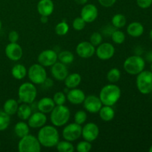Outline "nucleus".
Segmentation results:
<instances>
[{
	"label": "nucleus",
	"mask_w": 152,
	"mask_h": 152,
	"mask_svg": "<svg viewBox=\"0 0 152 152\" xmlns=\"http://www.w3.org/2000/svg\"><path fill=\"white\" fill-rule=\"evenodd\" d=\"M37 139L42 146L53 148L59 141V134L54 126H45L40 128L37 134Z\"/></svg>",
	"instance_id": "f257e3e1"
},
{
	"label": "nucleus",
	"mask_w": 152,
	"mask_h": 152,
	"mask_svg": "<svg viewBox=\"0 0 152 152\" xmlns=\"http://www.w3.org/2000/svg\"><path fill=\"white\" fill-rule=\"evenodd\" d=\"M121 96V89L118 86L113 83L103 86L99 92V99L103 105L113 106Z\"/></svg>",
	"instance_id": "f03ea898"
},
{
	"label": "nucleus",
	"mask_w": 152,
	"mask_h": 152,
	"mask_svg": "<svg viewBox=\"0 0 152 152\" xmlns=\"http://www.w3.org/2000/svg\"><path fill=\"white\" fill-rule=\"evenodd\" d=\"M71 117L69 108L65 105H56L50 112V119L56 127H62L68 123Z\"/></svg>",
	"instance_id": "7ed1b4c3"
},
{
	"label": "nucleus",
	"mask_w": 152,
	"mask_h": 152,
	"mask_svg": "<svg viewBox=\"0 0 152 152\" xmlns=\"http://www.w3.org/2000/svg\"><path fill=\"white\" fill-rule=\"evenodd\" d=\"M145 62L142 57L139 55L129 56L123 63L125 71L130 75H137L145 68Z\"/></svg>",
	"instance_id": "20e7f679"
},
{
	"label": "nucleus",
	"mask_w": 152,
	"mask_h": 152,
	"mask_svg": "<svg viewBox=\"0 0 152 152\" xmlns=\"http://www.w3.org/2000/svg\"><path fill=\"white\" fill-rule=\"evenodd\" d=\"M37 96V89L34 83H24L19 86L18 96L23 103L32 104Z\"/></svg>",
	"instance_id": "39448f33"
},
{
	"label": "nucleus",
	"mask_w": 152,
	"mask_h": 152,
	"mask_svg": "<svg viewBox=\"0 0 152 152\" xmlns=\"http://www.w3.org/2000/svg\"><path fill=\"white\" fill-rule=\"evenodd\" d=\"M136 85L142 94H149L152 92V72L143 70L137 75Z\"/></svg>",
	"instance_id": "423d86ee"
},
{
	"label": "nucleus",
	"mask_w": 152,
	"mask_h": 152,
	"mask_svg": "<svg viewBox=\"0 0 152 152\" xmlns=\"http://www.w3.org/2000/svg\"><path fill=\"white\" fill-rule=\"evenodd\" d=\"M41 146L37 137L28 134L20 138L18 143V150L19 152H39L41 151Z\"/></svg>",
	"instance_id": "0eeeda50"
},
{
	"label": "nucleus",
	"mask_w": 152,
	"mask_h": 152,
	"mask_svg": "<svg viewBox=\"0 0 152 152\" xmlns=\"http://www.w3.org/2000/svg\"><path fill=\"white\" fill-rule=\"evenodd\" d=\"M27 75L34 85H42L47 79V72L44 66L39 63L34 64L29 68Z\"/></svg>",
	"instance_id": "6e6552de"
},
{
	"label": "nucleus",
	"mask_w": 152,
	"mask_h": 152,
	"mask_svg": "<svg viewBox=\"0 0 152 152\" xmlns=\"http://www.w3.org/2000/svg\"><path fill=\"white\" fill-rule=\"evenodd\" d=\"M82 126L76 123L67 125L62 130V137L65 140L74 142L82 136Z\"/></svg>",
	"instance_id": "1a4fd4ad"
},
{
	"label": "nucleus",
	"mask_w": 152,
	"mask_h": 152,
	"mask_svg": "<svg viewBox=\"0 0 152 152\" xmlns=\"http://www.w3.org/2000/svg\"><path fill=\"white\" fill-rule=\"evenodd\" d=\"M38 63L44 67H50L56 63L58 60V54L56 51L51 49H46L42 50L39 54Z\"/></svg>",
	"instance_id": "9d476101"
},
{
	"label": "nucleus",
	"mask_w": 152,
	"mask_h": 152,
	"mask_svg": "<svg viewBox=\"0 0 152 152\" xmlns=\"http://www.w3.org/2000/svg\"><path fill=\"white\" fill-rule=\"evenodd\" d=\"M95 53L101 60H108L114 56L115 48L110 42L101 43L96 48Z\"/></svg>",
	"instance_id": "9b49d317"
},
{
	"label": "nucleus",
	"mask_w": 152,
	"mask_h": 152,
	"mask_svg": "<svg viewBox=\"0 0 152 152\" xmlns=\"http://www.w3.org/2000/svg\"><path fill=\"white\" fill-rule=\"evenodd\" d=\"M99 135V129L94 123H88L82 129V136L85 140L91 142L96 140Z\"/></svg>",
	"instance_id": "f8f14e48"
},
{
	"label": "nucleus",
	"mask_w": 152,
	"mask_h": 152,
	"mask_svg": "<svg viewBox=\"0 0 152 152\" xmlns=\"http://www.w3.org/2000/svg\"><path fill=\"white\" fill-rule=\"evenodd\" d=\"M84 108L91 114H96L99 112L102 105L99 96L95 95H88L86 96L85 100L83 102Z\"/></svg>",
	"instance_id": "ddd939ff"
},
{
	"label": "nucleus",
	"mask_w": 152,
	"mask_h": 152,
	"mask_svg": "<svg viewBox=\"0 0 152 152\" xmlns=\"http://www.w3.org/2000/svg\"><path fill=\"white\" fill-rule=\"evenodd\" d=\"M99 12L98 9L94 4H84L80 12V16L84 19L86 23H92L97 18Z\"/></svg>",
	"instance_id": "4468645a"
},
{
	"label": "nucleus",
	"mask_w": 152,
	"mask_h": 152,
	"mask_svg": "<svg viewBox=\"0 0 152 152\" xmlns=\"http://www.w3.org/2000/svg\"><path fill=\"white\" fill-rule=\"evenodd\" d=\"M96 49L90 42H81L76 48V52L80 57L83 59H88L94 55Z\"/></svg>",
	"instance_id": "2eb2a0df"
},
{
	"label": "nucleus",
	"mask_w": 152,
	"mask_h": 152,
	"mask_svg": "<svg viewBox=\"0 0 152 152\" xmlns=\"http://www.w3.org/2000/svg\"><path fill=\"white\" fill-rule=\"evenodd\" d=\"M5 55L11 61H19L23 55L22 47L17 42H10L5 48Z\"/></svg>",
	"instance_id": "dca6fc26"
},
{
	"label": "nucleus",
	"mask_w": 152,
	"mask_h": 152,
	"mask_svg": "<svg viewBox=\"0 0 152 152\" xmlns=\"http://www.w3.org/2000/svg\"><path fill=\"white\" fill-rule=\"evenodd\" d=\"M28 120V124L30 128L40 129L47 123V117H46L45 114L39 111L34 112V114H31Z\"/></svg>",
	"instance_id": "f3484780"
},
{
	"label": "nucleus",
	"mask_w": 152,
	"mask_h": 152,
	"mask_svg": "<svg viewBox=\"0 0 152 152\" xmlns=\"http://www.w3.org/2000/svg\"><path fill=\"white\" fill-rule=\"evenodd\" d=\"M50 73L58 81H64L68 75V70L66 65L60 62H56L50 66Z\"/></svg>",
	"instance_id": "a211bd4d"
},
{
	"label": "nucleus",
	"mask_w": 152,
	"mask_h": 152,
	"mask_svg": "<svg viewBox=\"0 0 152 152\" xmlns=\"http://www.w3.org/2000/svg\"><path fill=\"white\" fill-rule=\"evenodd\" d=\"M86 94L81 89L77 88L70 89L67 94V100L73 105H80L83 103L86 98Z\"/></svg>",
	"instance_id": "6ab92c4d"
},
{
	"label": "nucleus",
	"mask_w": 152,
	"mask_h": 152,
	"mask_svg": "<svg viewBox=\"0 0 152 152\" xmlns=\"http://www.w3.org/2000/svg\"><path fill=\"white\" fill-rule=\"evenodd\" d=\"M37 8L40 16H49L53 13L54 4L52 0H39L37 4Z\"/></svg>",
	"instance_id": "aec40b11"
},
{
	"label": "nucleus",
	"mask_w": 152,
	"mask_h": 152,
	"mask_svg": "<svg viewBox=\"0 0 152 152\" xmlns=\"http://www.w3.org/2000/svg\"><path fill=\"white\" fill-rule=\"evenodd\" d=\"M55 106L56 105H55L53 99L48 97V96L42 97L37 103V108H38L39 111L45 114L51 112Z\"/></svg>",
	"instance_id": "412c9836"
},
{
	"label": "nucleus",
	"mask_w": 152,
	"mask_h": 152,
	"mask_svg": "<svg viewBox=\"0 0 152 152\" xmlns=\"http://www.w3.org/2000/svg\"><path fill=\"white\" fill-rule=\"evenodd\" d=\"M127 34L132 37H140L143 34L144 27L140 22H133L128 25L126 28Z\"/></svg>",
	"instance_id": "4be33fe9"
},
{
	"label": "nucleus",
	"mask_w": 152,
	"mask_h": 152,
	"mask_svg": "<svg viewBox=\"0 0 152 152\" xmlns=\"http://www.w3.org/2000/svg\"><path fill=\"white\" fill-rule=\"evenodd\" d=\"M82 81V77L78 73H72L68 74L66 78L65 79V85L67 88L72 89L77 88L80 85Z\"/></svg>",
	"instance_id": "5701e85b"
},
{
	"label": "nucleus",
	"mask_w": 152,
	"mask_h": 152,
	"mask_svg": "<svg viewBox=\"0 0 152 152\" xmlns=\"http://www.w3.org/2000/svg\"><path fill=\"white\" fill-rule=\"evenodd\" d=\"M98 113L101 120L105 122L111 121L115 117V111L110 105H102Z\"/></svg>",
	"instance_id": "b1692460"
},
{
	"label": "nucleus",
	"mask_w": 152,
	"mask_h": 152,
	"mask_svg": "<svg viewBox=\"0 0 152 152\" xmlns=\"http://www.w3.org/2000/svg\"><path fill=\"white\" fill-rule=\"evenodd\" d=\"M31 114H32V108L30 106V104L22 102L20 105H19L16 114L20 120L23 121L28 120Z\"/></svg>",
	"instance_id": "393cba45"
},
{
	"label": "nucleus",
	"mask_w": 152,
	"mask_h": 152,
	"mask_svg": "<svg viewBox=\"0 0 152 152\" xmlns=\"http://www.w3.org/2000/svg\"><path fill=\"white\" fill-rule=\"evenodd\" d=\"M28 74V70L25 65L22 64H16L11 69V74L16 80H22Z\"/></svg>",
	"instance_id": "a878e982"
},
{
	"label": "nucleus",
	"mask_w": 152,
	"mask_h": 152,
	"mask_svg": "<svg viewBox=\"0 0 152 152\" xmlns=\"http://www.w3.org/2000/svg\"><path fill=\"white\" fill-rule=\"evenodd\" d=\"M18 108H19V104L16 99H8L4 102V105H3V111L11 116L16 114Z\"/></svg>",
	"instance_id": "bb28decb"
},
{
	"label": "nucleus",
	"mask_w": 152,
	"mask_h": 152,
	"mask_svg": "<svg viewBox=\"0 0 152 152\" xmlns=\"http://www.w3.org/2000/svg\"><path fill=\"white\" fill-rule=\"evenodd\" d=\"M14 132L18 137L22 138L30 133V127L28 123L23 121H19L15 125Z\"/></svg>",
	"instance_id": "cd10ccee"
},
{
	"label": "nucleus",
	"mask_w": 152,
	"mask_h": 152,
	"mask_svg": "<svg viewBox=\"0 0 152 152\" xmlns=\"http://www.w3.org/2000/svg\"><path fill=\"white\" fill-rule=\"evenodd\" d=\"M126 22L127 21H126V16L122 13H117L114 15L111 19V23L113 26L117 29L123 28L126 25Z\"/></svg>",
	"instance_id": "c85d7f7f"
},
{
	"label": "nucleus",
	"mask_w": 152,
	"mask_h": 152,
	"mask_svg": "<svg viewBox=\"0 0 152 152\" xmlns=\"http://www.w3.org/2000/svg\"><path fill=\"white\" fill-rule=\"evenodd\" d=\"M58 59L59 60V62L65 65H69L74 62V55L69 50H63L59 53Z\"/></svg>",
	"instance_id": "c756f323"
},
{
	"label": "nucleus",
	"mask_w": 152,
	"mask_h": 152,
	"mask_svg": "<svg viewBox=\"0 0 152 152\" xmlns=\"http://www.w3.org/2000/svg\"><path fill=\"white\" fill-rule=\"evenodd\" d=\"M56 149L59 152H74L75 150L74 145L68 140L59 141L56 145Z\"/></svg>",
	"instance_id": "7c9ffc66"
},
{
	"label": "nucleus",
	"mask_w": 152,
	"mask_h": 152,
	"mask_svg": "<svg viewBox=\"0 0 152 152\" xmlns=\"http://www.w3.org/2000/svg\"><path fill=\"white\" fill-rule=\"evenodd\" d=\"M121 77V72L120 70L117 68H111L107 74V80L110 83L115 84L120 80Z\"/></svg>",
	"instance_id": "2f4dec72"
},
{
	"label": "nucleus",
	"mask_w": 152,
	"mask_h": 152,
	"mask_svg": "<svg viewBox=\"0 0 152 152\" xmlns=\"http://www.w3.org/2000/svg\"><path fill=\"white\" fill-rule=\"evenodd\" d=\"M10 123V116L4 111H0V132L6 130L8 128Z\"/></svg>",
	"instance_id": "473e14b6"
},
{
	"label": "nucleus",
	"mask_w": 152,
	"mask_h": 152,
	"mask_svg": "<svg viewBox=\"0 0 152 152\" xmlns=\"http://www.w3.org/2000/svg\"><path fill=\"white\" fill-rule=\"evenodd\" d=\"M111 39L115 44L121 45L126 40V35L122 31L115 30L111 34Z\"/></svg>",
	"instance_id": "72a5a7b5"
},
{
	"label": "nucleus",
	"mask_w": 152,
	"mask_h": 152,
	"mask_svg": "<svg viewBox=\"0 0 152 152\" xmlns=\"http://www.w3.org/2000/svg\"><path fill=\"white\" fill-rule=\"evenodd\" d=\"M69 31V25L65 21L59 22L55 27V32L58 36H65Z\"/></svg>",
	"instance_id": "f704fd0d"
},
{
	"label": "nucleus",
	"mask_w": 152,
	"mask_h": 152,
	"mask_svg": "<svg viewBox=\"0 0 152 152\" xmlns=\"http://www.w3.org/2000/svg\"><path fill=\"white\" fill-rule=\"evenodd\" d=\"M74 123L79 125H83L86 122L88 118L87 113L83 110H79L74 114Z\"/></svg>",
	"instance_id": "c9c22d12"
},
{
	"label": "nucleus",
	"mask_w": 152,
	"mask_h": 152,
	"mask_svg": "<svg viewBox=\"0 0 152 152\" xmlns=\"http://www.w3.org/2000/svg\"><path fill=\"white\" fill-rule=\"evenodd\" d=\"M53 100L56 105H62L65 103L67 100V97L64 92L58 91L54 94L53 96Z\"/></svg>",
	"instance_id": "e433bc0d"
},
{
	"label": "nucleus",
	"mask_w": 152,
	"mask_h": 152,
	"mask_svg": "<svg viewBox=\"0 0 152 152\" xmlns=\"http://www.w3.org/2000/svg\"><path fill=\"white\" fill-rule=\"evenodd\" d=\"M91 143L85 140L79 142L77 145V151L78 152H89L91 150Z\"/></svg>",
	"instance_id": "4c0bfd02"
},
{
	"label": "nucleus",
	"mask_w": 152,
	"mask_h": 152,
	"mask_svg": "<svg viewBox=\"0 0 152 152\" xmlns=\"http://www.w3.org/2000/svg\"><path fill=\"white\" fill-rule=\"evenodd\" d=\"M86 22H85L84 19L80 16V17H77L74 19L72 22V27L75 31H80L86 28Z\"/></svg>",
	"instance_id": "58836bf2"
},
{
	"label": "nucleus",
	"mask_w": 152,
	"mask_h": 152,
	"mask_svg": "<svg viewBox=\"0 0 152 152\" xmlns=\"http://www.w3.org/2000/svg\"><path fill=\"white\" fill-rule=\"evenodd\" d=\"M102 42V37L99 32H94L90 37V42L94 47H97Z\"/></svg>",
	"instance_id": "ea45409f"
},
{
	"label": "nucleus",
	"mask_w": 152,
	"mask_h": 152,
	"mask_svg": "<svg viewBox=\"0 0 152 152\" xmlns=\"http://www.w3.org/2000/svg\"><path fill=\"white\" fill-rule=\"evenodd\" d=\"M137 4L140 8H148L152 4V0H137Z\"/></svg>",
	"instance_id": "a19ab883"
},
{
	"label": "nucleus",
	"mask_w": 152,
	"mask_h": 152,
	"mask_svg": "<svg viewBox=\"0 0 152 152\" xmlns=\"http://www.w3.org/2000/svg\"><path fill=\"white\" fill-rule=\"evenodd\" d=\"M19 35L17 31H11L8 34V40L10 42H17L19 40Z\"/></svg>",
	"instance_id": "79ce46f5"
},
{
	"label": "nucleus",
	"mask_w": 152,
	"mask_h": 152,
	"mask_svg": "<svg viewBox=\"0 0 152 152\" xmlns=\"http://www.w3.org/2000/svg\"><path fill=\"white\" fill-rule=\"evenodd\" d=\"M98 1L103 7H110L115 4L117 0H98Z\"/></svg>",
	"instance_id": "37998d69"
},
{
	"label": "nucleus",
	"mask_w": 152,
	"mask_h": 152,
	"mask_svg": "<svg viewBox=\"0 0 152 152\" xmlns=\"http://www.w3.org/2000/svg\"><path fill=\"white\" fill-rule=\"evenodd\" d=\"M145 59H146V60L148 61V62H152V50L147 53L146 56H145Z\"/></svg>",
	"instance_id": "c03bdc74"
},
{
	"label": "nucleus",
	"mask_w": 152,
	"mask_h": 152,
	"mask_svg": "<svg viewBox=\"0 0 152 152\" xmlns=\"http://www.w3.org/2000/svg\"><path fill=\"white\" fill-rule=\"evenodd\" d=\"M40 21L42 22V23H47V22H48V16H41V17H40Z\"/></svg>",
	"instance_id": "a18cd8bd"
},
{
	"label": "nucleus",
	"mask_w": 152,
	"mask_h": 152,
	"mask_svg": "<svg viewBox=\"0 0 152 152\" xmlns=\"http://www.w3.org/2000/svg\"><path fill=\"white\" fill-rule=\"evenodd\" d=\"M77 4H82V5H84L86 3L88 2V0H74Z\"/></svg>",
	"instance_id": "49530a36"
},
{
	"label": "nucleus",
	"mask_w": 152,
	"mask_h": 152,
	"mask_svg": "<svg viewBox=\"0 0 152 152\" xmlns=\"http://www.w3.org/2000/svg\"><path fill=\"white\" fill-rule=\"evenodd\" d=\"M149 37H150V38H151V39L152 40V29L151 30V31H150V34H149Z\"/></svg>",
	"instance_id": "de8ad7c7"
},
{
	"label": "nucleus",
	"mask_w": 152,
	"mask_h": 152,
	"mask_svg": "<svg viewBox=\"0 0 152 152\" xmlns=\"http://www.w3.org/2000/svg\"><path fill=\"white\" fill-rule=\"evenodd\" d=\"M148 151H149V152H152V145H151V146H150L149 150H148Z\"/></svg>",
	"instance_id": "09e8293b"
},
{
	"label": "nucleus",
	"mask_w": 152,
	"mask_h": 152,
	"mask_svg": "<svg viewBox=\"0 0 152 152\" xmlns=\"http://www.w3.org/2000/svg\"><path fill=\"white\" fill-rule=\"evenodd\" d=\"M1 21H0V30H1Z\"/></svg>",
	"instance_id": "8fccbe9b"
},
{
	"label": "nucleus",
	"mask_w": 152,
	"mask_h": 152,
	"mask_svg": "<svg viewBox=\"0 0 152 152\" xmlns=\"http://www.w3.org/2000/svg\"><path fill=\"white\" fill-rule=\"evenodd\" d=\"M151 71L152 72V62H151Z\"/></svg>",
	"instance_id": "3c124183"
},
{
	"label": "nucleus",
	"mask_w": 152,
	"mask_h": 152,
	"mask_svg": "<svg viewBox=\"0 0 152 152\" xmlns=\"http://www.w3.org/2000/svg\"><path fill=\"white\" fill-rule=\"evenodd\" d=\"M0 145H1V142H0Z\"/></svg>",
	"instance_id": "603ef678"
}]
</instances>
